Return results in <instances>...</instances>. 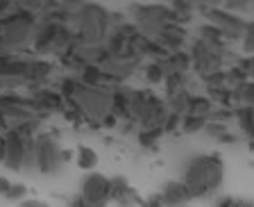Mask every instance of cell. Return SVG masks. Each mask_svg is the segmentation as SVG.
<instances>
[{
  "instance_id": "3",
  "label": "cell",
  "mask_w": 254,
  "mask_h": 207,
  "mask_svg": "<svg viewBox=\"0 0 254 207\" xmlns=\"http://www.w3.org/2000/svg\"><path fill=\"white\" fill-rule=\"evenodd\" d=\"M39 21L37 11L23 5L11 7L9 14L0 16V53L16 55L32 43V32Z\"/></svg>"
},
{
  "instance_id": "29",
  "label": "cell",
  "mask_w": 254,
  "mask_h": 207,
  "mask_svg": "<svg viewBox=\"0 0 254 207\" xmlns=\"http://www.w3.org/2000/svg\"><path fill=\"white\" fill-rule=\"evenodd\" d=\"M161 127H164V134L175 132V130H182V116L168 109V116H166V121H164V125Z\"/></svg>"
},
{
  "instance_id": "2",
  "label": "cell",
  "mask_w": 254,
  "mask_h": 207,
  "mask_svg": "<svg viewBox=\"0 0 254 207\" xmlns=\"http://www.w3.org/2000/svg\"><path fill=\"white\" fill-rule=\"evenodd\" d=\"M68 27L79 46H105L111 32L109 11L98 2H77Z\"/></svg>"
},
{
  "instance_id": "18",
  "label": "cell",
  "mask_w": 254,
  "mask_h": 207,
  "mask_svg": "<svg viewBox=\"0 0 254 207\" xmlns=\"http://www.w3.org/2000/svg\"><path fill=\"white\" fill-rule=\"evenodd\" d=\"M164 73H189L190 71V55L186 50L180 53H168L166 59H161Z\"/></svg>"
},
{
  "instance_id": "27",
  "label": "cell",
  "mask_w": 254,
  "mask_h": 207,
  "mask_svg": "<svg viewBox=\"0 0 254 207\" xmlns=\"http://www.w3.org/2000/svg\"><path fill=\"white\" fill-rule=\"evenodd\" d=\"M236 94H238V101H241V107H250V109H254V82L252 80L243 82V85L236 89Z\"/></svg>"
},
{
  "instance_id": "9",
  "label": "cell",
  "mask_w": 254,
  "mask_h": 207,
  "mask_svg": "<svg viewBox=\"0 0 254 207\" xmlns=\"http://www.w3.org/2000/svg\"><path fill=\"white\" fill-rule=\"evenodd\" d=\"M189 55H190V69L204 80L206 75L216 73V71H222V64H225L229 53L227 50H213V48L204 46L202 41L195 39L189 50Z\"/></svg>"
},
{
  "instance_id": "42",
  "label": "cell",
  "mask_w": 254,
  "mask_h": 207,
  "mask_svg": "<svg viewBox=\"0 0 254 207\" xmlns=\"http://www.w3.org/2000/svg\"><path fill=\"white\" fill-rule=\"evenodd\" d=\"M241 207H254V203L252 201H243V205H241Z\"/></svg>"
},
{
  "instance_id": "4",
  "label": "cell",
  "mask_w": 254,
  "mask_h": 207,
  "mask_svg": "<svg viewBox=\"0 0 254 207\" xmlns=\"http://www.w3.org/2000/svg\"><path fill=\"white\" fill-rule=\"evenodd\" d=\"M129 121L138 123L141 130L145 127H161L168 116V105L150 89H129ZM164 130V127H161Z\"/></svg>"
},
{
  "instance_id": "33",
  "label": "cell",
  "mask_w": 254,
  "mask_h": 207,
  "mask_svg": "<svg viewBox=\"0 0 254 207\" xmlns=\"http://www.w3.org/2000/svg\"><path fill=\"white\" fill-rule=\"evenodd\" d=\"M243 205V201H238V198H232V196H222L216 201V205L213 207H241Z\"/></svg>"
},
{
  "instance_id": "24",
  "label": "cell",
  "mask_w": 254,
  "mask_h": 207,
  "mask_svg": "<svg viewBox=\"0 0 254 207\" xmlns=\"http://www.w3.org/2000/svg\"><path fill=\"white\" fill-rule=\"evenodd\" d=\"M143 75L148 80V85H164V78H166L161 62H148L143 66Z\"/></svg>"
},
{
  "instance_id": "19",
  "label": "cell",
  "mask_w": 254,
  "mask_h": 207,
  "mask_svg": "<svg viewBox=\"0 0 254 207\" xmlns=\"http://www.w3.org/2000/svg\"><path fill=\"white\" fill-rule=\"evenodd\" d=\"M79 73V82L84 87H109V82H107L105 73H102L100 66H95V64H86V66H82V69L77 71Z\"/></svg>"
},
{
  "instance_id": "38",
  "label": "cell",
  "mask_w": 254,
  "mask_h": 207,
  "mask_svg": "<svg viewBox=\"0 0 254 207\" xmlns=\"http://www.w3.org/2000/svg\"><path fill=\"white\" fill-rule=\"evenodd\" d=\"M68 207H91V205H89V203H86L84 198H82V196H79V194H77V196H73V198H70Z\"/></svg>"
},
{
  "instance_id": "16",
  "label": "cell",
  "mask_w": 254,
  "mask_h": 207,
  "mask_svg": "<svg viewBox=\"0 0 254 207\" xmlns=\"http://www.w3.org/2000/svg\"><path fill=\"white\" fill-rule=\"evenodd\" d=\"M50 73H53V62H48L43 57H30L25 69V85H37Z\"/></svg>"
},
{
  "instance_id": "20",
  "label": "cell",
  "mask_w": 254,
  "mask_h": 207,
  "mask_svg": "<svg viewBox=\"0 0 254 207\" xmlns=\"http://www.w3.org/2000/svg\"><path fill=\"white\" fill-rule=\"evenodd\" d=\"M213 109H216V105H213L206 96H197V94L190 96L189 114H195V116H202V118H206V121H209V116H211Z\"/></svg>"
},
{
  "instance_id": "34",
  "label": "cell",
  "mask_w": 254,
  "mask_h": 207,
  "mask_svg": "<svg viewBox=\"0 0 254 207\" xmlns=\"http://www.w3.org/2000/svg\"><path fill=\"white\" fill-rule=\"evenodd\" d=\"M245 7H248V2H245V0H229V2H225V5H222V9H227V11H232V14H236V11L245 9Z\"/></svg>"
},
{
  "instance_id": "32",
  "label": "cell",
  "mask_w": 254,
  "mask_h": 207,
  "mask_svg": "<svg viewBox=\"0 0 254 207\" xmlns=\"http://www.w3.org/2000/svg\"><path fill=\"white\" fill-rule=\"evenodd\" d=\"M243 50L248 55H254V23H248L243 34Z\"/></svg>"
},
{
  "instance_id": "21",
  "label": "cell",
  "mask_w": 254,
  "mask_h": 207,
  "mask_svg": "<svg viewBox=\"0 0 254 207\" xmlns=\"http://www.w3.org/2000/svg\"><path fill=\"white\" fill-rule=\"evenodd\" d=\"M75 164L82 171H89L91 173L98 166V153L93 148H89V146H77V150H75Z\"/></svg>"
},
{
  "instance_id": "15",
  "label": "cell",
  "mask_w": 254,
  "mask_h": 207,
  "mask_svg": "<svg viewBox=\"0 0 254 207\" xmlns=\"http://www.w3.org/2000/svg\"><path fill=\"white\" fill-rule=\"evenodd\" d=\"M159 196H161V201H164L166 207H186L189 201H193L182 180H168Z\"/></svg>"
},
{
  "instance_id": "28",
  "label": "cell",
  "mask_w": 254,
  "mask_h": 207,
  "mask_svg": "<svg viewBox=\"0 0 254 207\" xmlns=\"http://www.w3.org/2000/svg\"><path fill=\"white\" fill-rule=\"evenodd\" d=\"M77 87H79V80L73 78V75H68V78H62L57 91L64 96V101H70V98L75 96V91H77Z\"/></svg>"
},
{
  "instance_id": "25",
  "label": "cell",
  "mask_w": 254,
  "mask_h": 207,
  "mask_svg": "<svg viewBox=\"0 0 254 207\" xmlns=\"http://www.w3.org/2000/svg\"><path fill=\"white\" fill-rule=\"evenodd\" d=\"M161 137H164V130H161V127H145V130L138 132V143L145 146V148H154Z\"/></svg>"
},
{
  "instance_id": "22",
  "label": "cell",
  "mask_w": 254,
  "mask_h": 207,
  "mask_svg": "<svg viewBox=\"0 0 254 207\" xmlns=\"http://www.w3.org/2000/svg\"><path fill=\"white\" fill-rule=\"evenodd\" d=\"M186 82H189L186 73H166V78H164L166 96L170 98V96L180 94V91H186Z\"/></svg>"
},
{
  "instance_id": "10",
  "label": "cell",
  "mask_w": 254,
  "mask_h": 207,
  "mask_svg": "<svg viewBox=\"0 0 254 207\" xmlns=\"http://www.w3.org/2000/svg\"><path fill=\"white\" fill-rule=\"evenodd\" d=\"M79 196L84 198L91 207H107L111 201V187H109V178L102 173L91 171L82 180V191Z\"/></svg>"
},
{
  "instance_id": "37",
  "label": "cell",
  "mask_w": 254,
  "mask_h": 207,
  "mask_svg": "<svg viewBox=\"0 0 254 207\" xmlns=\"http://www.w3.org/2000/svg\"><path fill=\"white\" fill-rule=\"evenodd\" d=\"M21 207H48V205L43 201H37V198H25L21 203Z\"/></svg>"
},
{
  "instance_id": "14",
  "label": "cell",
  "mask_w": 254,
  "mask_h": 207,
  "mask_svg": "<svg viewBox=\"0 0 254 207\" xmlns=\"http://www.w3.org/2000/svg\"><path fill=\"white\" fill-rule=\"evenodd\" d=\"M32 98L37 101L39 109L43 111V114H48V111H62L66 109V101H64V96L59 94L57 89H46V87H39V89L32 91Z\"/></svg>"
},
{
  "instance_id": "7",
  "label": "cell",
  "mask_w": 254,
  "mask_h": 207,
  "mask_svg": "<svg viewBox=\"0 0 254 207\" xmlns=\"http://www.w3.org/2000/svg\"><path fill=\"white\" fill-rule=\"evenodd\" d=\"M200 11L209 18V23H211L213 27H218V30L222 32L225 41H238V39H243L248 23L238 14H232V11L222 9V7H216V5H200Z\"/></svg>"
},
{
  "instance_id": "31",
  "label": "cell",
  "mask_w": 254,
  "mask_h": 207,
  "mask_svg": "<svg viewBox=\"0 0 254 207\" xmlns=\"http://www.w3.org/2000/svg\"><path fill=\"white\" fill-rule=\"evenodd\" d=\"M25 196H27V189H25V185H21V182H14L11 185V189H9V194H7V201H18V203H23L25 201Z\"/></svg>"
},
{
  "instance_id": "1",
  "label": "cell",
  "mask_w": 254,
  "mask_h": 207,
  "mask_svg": "<svg viewBox=\"0 0 254 207\" xmlns=\"http://www.w3.org/2000/svg\"><path fill=\"white\" fill-rule=\"evenodd\" d=\"M222 178H225L222 157L218 153H204L193 157L186 164L182 182L190 194V198H206L220 189Z\"/></svg>"
},
{
  "instance_id": "6",
  "label": "cell",
  "mask_w": 254,
  "mask_h": 207,
  "mask_svg": "<svg viewBox=\"0 0 254 207\" xmlns=\"http://www.w3.org/2000/svg\"><path fill=\"white\" fill-rule=\"evenodd\" d=\"M129 14L134 16V25L138 27V32L148 39H159L164 25L168 23H180L170 5H132Z\"/></svg>"
},
{
  "instance_id": "30",
  "label": "cell",
  "mask_w": 254,
  "mask_h": 207,
  "mask_svg": "<svg viewBox=\"0 0 254 207\" xmlns=\"http://www.w3.org/2000/svg\"><path fill=\"white\" fill-rule=\"evenodd\" d=\"M236 66L245 73V78L252 80V82H254V55H248V57H241V59L236 62Z\"/></svg>"
},
{
  "instance_id": "5",
  "label": "cell",
  "mask_w": 254,
  "mask_h": 207,
  "mask_svg": "<svg viewBox=\"0 0 254 207\" xmlns=\"http://www.w3.org/2000/svg\"><path fill=\"white\" fill-rule=\"evenodd\" d=\"M111 89L114 87H84L79 82L75 96L66 103H73L82 111L84 123L93 127H102V121L111 114Z\"/></svg>"
},
{
  "instance_id": "17",
  "label": "cell",
  "mask_w": 254,
  "mask_h": 207,
  "mask_svg": "<svg viewBox=\"0 0 254 207\" xmlns=\"http://www.w3.org/2000/svg\"><path fill=\"white\" fill-rule=\"evenodd\" d=\"M197 41H202L204 46L213 48V50H227V41L222 37V32L218 27H213L211 23H204L197 30Z\"/></svg>"
},
{
  "instance_id": "13",
  "label": "cell",
  "mask_w": 254,
  "mask_h": 207,
  "mask_svg": "<svg viewBox=\"0 0 254 207\" xmlns=\"http://www.w3.org/2000/svg\"><path fill=\"white\" fill-rule=\"evenodd\" d=\"M157 41L166 48V53H180L186 46V27L180 23H168V25H164Z\"/></svg>"
},
{
  "instance_id": "36",
  "label": "cell",
  "mask_w": 254,
  "mask_h": 207,
  "mask_svg": "<svg viewBox=\"0 0 254 207\" xmlns=\"http://www.w3.org/2000/svg\"><path fill=\"white\" fill-rule=\"evenodd\" d=\"M11 185H14V182H11L9 178H5V175H0V194H2V196H7V194H9Z\"/></svg>"
},
{
  "instance_id": "39",
  "label": "cell",
  "mask_w": 254,
  "mask_h": 207,
  "mask_svg": "<svg viewBox=\"0 0 254 207\" xmlns=\"http://www.w3.org/2000/svg\"><path fill=\"white\" fill-rule=\"evenodd\" d=\"M218 141H220V143H236V134H232L227 130V132L222 134V137H218Z\"/></svg>"
},
{
  "instance_id": "41",
  "label": "cell",
  "mask_w": 254,
  "mask_h": 207,
  "mask_svg": "<svg viewBox=\"0 0 254 207\" xmlns=\"http://www.w3.org/2000/svg\"><path fill=\"white\" fill-rule=\"evenodd\" d=\"M0 132H7V121H5V114L0 111Z\"/></svg>"
},
{
  "instance_id": "8",
  "label": "cell",
  "mask_w": 254,
  "mask_h": 207,
  "mask_svg": "<svg viewBox=\"0 0 254 207\" xmlns=\"http://www.w3.org/2000/svg\"><path fill=\"white\" fill-rule=\"evenodd\" d=\"M59 164H62V148L55 141L53 134L39 132L34 137V169L43 175L57 173Z\"/></svg>"
},
{
  "instance_id": "40",
  "label": "cell",
  "mask_w": 254,
  "mask_h": 207,
  "mask_svg": "<svg viewBox=\"0 0 254 207\" xmlns=\"http://www.w3.org/2000/svg\"><path fill=\"white\" fill-rule=\"evenodd\" d=\"M0 162H5V132H0Z\"/></svg>"
},
{
  "instance_id": "23",
  "label": "cell",
  "mask_w": 254,
  "mask_h": 207,
  "mask_svg": "<svg viewBox=\"0 0 254 207\" xmlns=\"http://www.w3.org/2000/svg\"><path fill=\"white\" fill-rule=\"evenodd\" d=\"M234 118L238 121V125L243 127V132L248 134L250 139H254V109L250 107H238L234 111Z\"/></svg>"
},
{
  "instance_id": "26",
  "label": "cell",
  "mask_w": 254,
  "mask_h": 207,
  "mask_svg": "<svg viewBox=\"0 0 254 207\" xmlns=\"http://www.w3.org/2000/svg\"><path fill=\"white\" fill-rule=\"evenodd\" d=\"M204 127H206V118L195 116V114H186V116H182V130H184L186 134L200 132V130H204Z\"/></svg>"
},
{
  "instance_id": "12",
  "label": "cell",
  "mask_w": 254,
  "mask_h": 207,
  "mask_svg": "<svg viewBox=\"0 0 254 207\" xmlns=\"http://www.w3.org/2000/svg\"><path fill=\"white\" fill-rule=\"evenodd\" d=\"M109 187H111V201L116 203L118 207L141 205V198H138L136 189L129 187V182H127L123 175H114V178H109Z\"/></svg>"
},
{
  "instance_id": "35",
  "label": "cell",
  "mask_w": 254,
  "mask_h": 207,
  "mask_svg": "<svg viewBox=\"0 0 254 207\" xmlns=\"http://www.w3.org/2000/svg\"><path fill=\"white\" fill-rule=\"evenodd\" d=\"M141 207H166V205H164V201H161V196H159V194H152V196L143 198Z\"/></svg>"
},
{
  "instance_id": "11",
  "label": "cell",
  "mask_w": 254,
  "mask_h": 207,
  "mask_svg": "<svg viewBox=\"0 0 254 207\" xmlns=\"http://www.w3.org/2000/svg\"><path fill=\"white\" fill-rule=\"evenodd\" d=\"M141 59H121V57H107L105 62L100 64L102 73H105L109 87H121L125 85V80H129L134 75V71L138 69Z\"/></svg>"
}]
</instances>
